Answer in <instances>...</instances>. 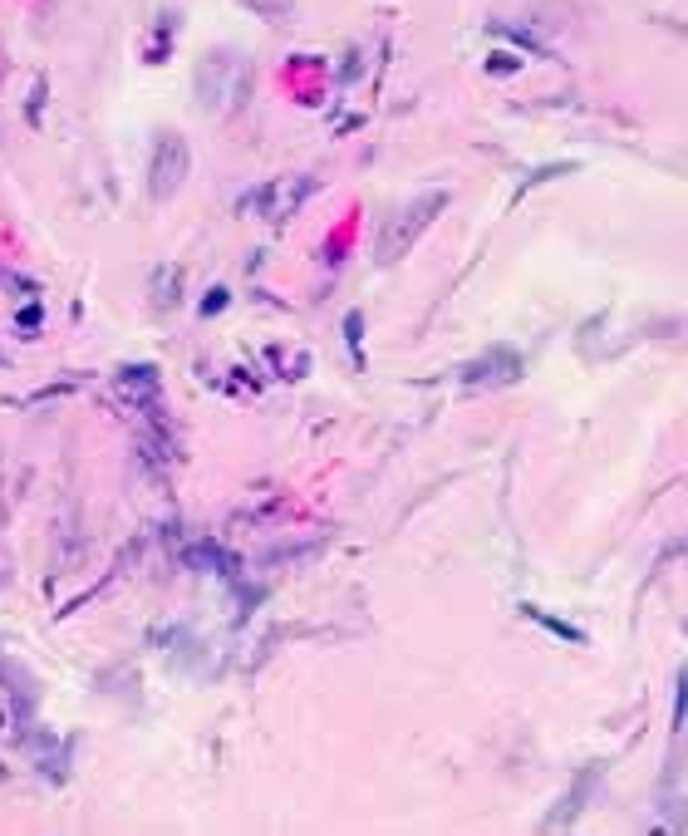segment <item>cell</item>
I'll list each match as a JSON object with an SVG mask.
<instances>
[{"instance_id": "obj_3", "label": "cell", "mask_w": 688, "mask_h": 836, "mask_svg": "<svg viewBox=\"0 0 688 836\" xmlns=\"http://www.w3.org/2000/svg\"><path fill=\"white\" fill-rule=\"evenodd\" d=\"M187 173H192V153H187L182 133H158L153 163H148V192H153L158 202H168L172 192L187 182Z\"/></svg>"}, {"instance_id": "obj_1", "label": "cell", "mask_w": 688, "mask_h": 836, "mask_svg": "<svg viewBox=\"0 0 688 836\" xmlns=\"http://www.w3.org/2000/svg\"><path fill=\"white\" fill-rule=\"evenodd\" d=\"M192 84H197V99H202L207 114H231L251 94V64L236 50H207Z\"/></svg>"}, {"instance_id": "obj_6", "label": "cell", "mask_w": 688, "mask_h": 836, "mask_svg": "<svg viewBox=\"0 0 688 836\" xmlns=\"http://www.w3.org/2000/svg\"><path fill=\"white\" fill-rule=\"evenodd\" d=\"M241 5L261 20H290V10H295V0H241Z\"/></svg>"}, {"instance_id": "obj_4", "label": "cell", "mask_w": 688, "mask_h": 836, "mask_svg": "<svg viewBox=\"0 0 688 836\" xmlns=\"http://www.w3.org/2000/svg\"><path fill=\"white\" fill-rule=\"evenodd\" d=\"M310 192V178H290V182H271V187H261L246 207H261L271 222H281V217H290L295 207H300V197Z\"/></svg>"}, {"instance_id": "obj_5", "label": "cell", "mask_w": 688, "mask_h": 836, "mask_svg": "<svg viewBox=\"0 0 688 836\" xmlns=\"http://www.w3.org/2000/svg\"><path fill=\"white\" fill-rule=\"evenodd\" d=\"M516 374H521V359L512 350H492L487 359H477V364L462 369V379H472V384L477 379H516Z\"/></svg>"}, {"instance_id": "obj_2", "label": "cell", "mask_w": 688, "mask_h": 836, "mask_svg": "<svg viewBox=\"0 0 688 836\" xmlns=\"http://www.w3.org/2000/svg\"><path fill=\"white\" fill-rule=\"evenodd\" d=\"M443 207H448V192H423V197H413L408 207H399V212L384 222V232H379V246H374V251H379V261H384V266L403 261V256H408V246L433 227V217H438Z\"/></svg>"}, {"instance_id": "obj_7", "label": "cell", "mask_w": 688, "mask_h": 836, "mask_svg": "<svg viewBox=\"0 0 688 836\" xmlns=\"http://www.w3.org/2000/svg\"><path fill=\"white\" fill-rule=\"evenodd\" d=\"M526 615H531V620H541L546 630H556V635H566V640H575V645L585 640V635H580L575 625H566V620H556V615H546V610H536V605H526Z\"/></svg>"}, {"instance_id": "obj_9", "label": "cell", "mask_w": 688, "mask_h": 836, "mask_svg": "<svg viewBox=\"0 0 688 836\" xmlns=\"http://www.w3.org/2000/svg\"><path fill=\"white\" fill-rule=\"evenodd\" d=\"M222 305H227V286H212V291H207V300H202V315H217Z\"/></svg>"}, {"instance_id": "obj_8", "label": "cell", "mask_w": 688, "mask_h": 836, "mask_svg": "<svg viewBox=\"0 0 688 836\" xmlns=\"http://www.w3.org/2000/svg\"><path fill=\"white\" fill-rule=\"evenodd\" d=\"M516 69H521L516 55H492V60H487V74H516Z\"/></svg>"}]
</instances>
